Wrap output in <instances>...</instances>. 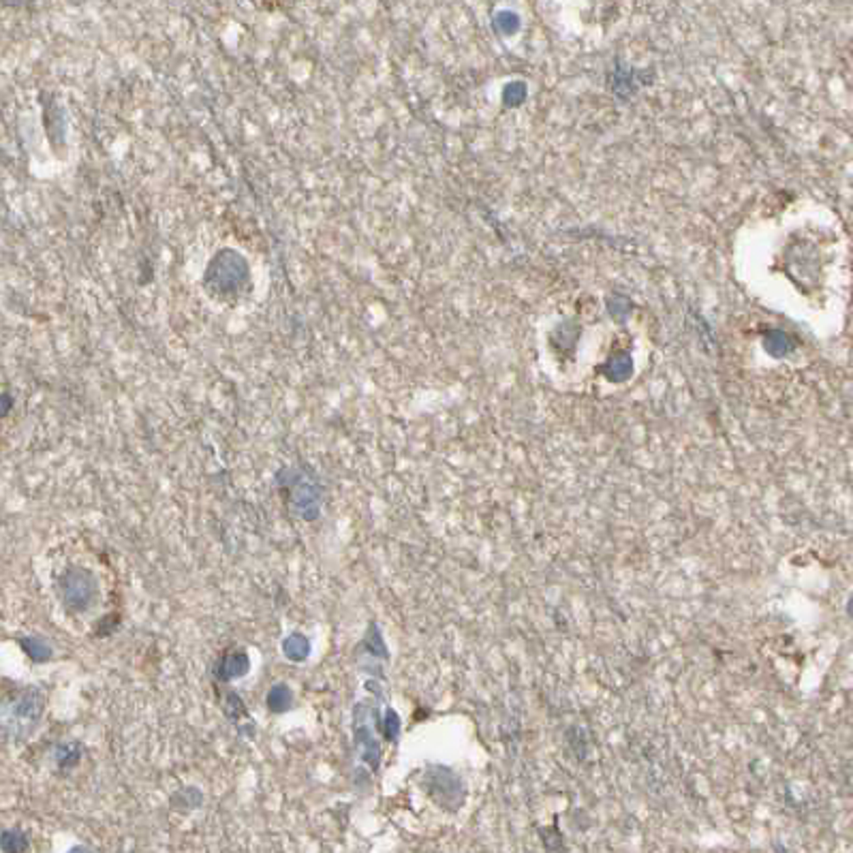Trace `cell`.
Here are the masks:
<instances>
[{"mask_svg":"<svg viewBox=\"0 0 853 853\" xmlns=\"http://www.w3.org/2000/svg\"><path fill=\"white\" fill-rule=\"evenodd\" d=\"M248 668H250V661H248L246 652L236 650L221 658L219 668H216V676H219V680H233V678L244 676L248 672Z\"/></svg>","mask_w":853,"mask_h":853,"instance_id":"3957f363","label":"cell"},{"mask_svg":"<svg viewBox=\"0 0 853 853\" xmlns=\"http://www.w3.org/2000/svg\"><path fill=\"white\" fill-rule=\"evenodd\" d=\"M45 700L37 689H24L0 702V731L11 738L30 733L43 716Z\"/></svg>","mask_w":853,"mask_h":853,"instance_id":"6da1fadb","label":"cell"},{"mask_svg":"<svg viewBox=\"0 0 853 853\" xmlns=\"http://www.w3.org/2000/svg\"><path fill=\"white\" fill-rule=\"evenodd\" d=\"M311 652V639L302 633H294L282 642V654L294 663H300Z\"/></svg>","mask_w":853,"mask_h":853,"instance_id":"277c9868","label":"cell"},{"mask_svg":"<svg viewBox=\"0 0 853 853\" xmlns=\"http://www.w3.org/2000/svg\"><path fill=\"white\" fill-rule=\"evenodd\" d=\"M62 753H64V757L60 755V766H62V768L75 766V764L81 760V755H79V746H77V744H66V746L62 748Z\"/></svg>","mask_w":853,"mask_h":853,"instance_id":"52a82bcc","label":"cell"},{"mask_svg":"<svg viewBox=\"0 0 853 853\" xmlns=\"http://www.w3.org/2000/svg\"><path fill=\"white\" fill-rule=\"evenodd\" d=\"M69 853H92V851H90L88 847H73Z\"/></svg>","mask_w":853,"mask_h":853,"instance_id":"ba28073f","label":"cell"},{"mask_svg":"<svg viewBox=\"0 0 853 853\" xmlns=\"http://www.w3.org/2000/svg\"><path fill=\"white\" fill-rule=\"evenodd\" d=\"M26 648H28V652H30V656L33 658H37V661H45V658H50L52 656V648L43 642V639H28L26 642Z\"/></svg>","mask_w":853,"mask_h":853,"instance_id":"8992f818","label":"cell"},{"mask_svg":"<svg viewBox=\"0 0 853 853\" xmlns=\"http://www.w3.org/2000/svg\"><path fill=\"white\" fill-rule=\"evenodd\" d=\"M265 704L272 712H284L294 704V693L287 685H274L265 697Z\"/></svg>","mask_w":853,"mask_h":853,"instance_id":"5b68a950","label":"cell"},{"mask_svg":"<svg viewBox=\"0 0 853 853\" xmlns=\"http://www.w3.org/2000/svg\"><path fill=\"white\" fill-rule=\"evenodd\" d=\"M99 597V586H97V578H94L88 569L83 567H73L64 574L62 578V599L64 605L79 614L86 612L94 605Z\"/></svg>","mask_w":853,"mask_h":853,"instance_id":"7a4b0ae2","label":"cell"}]
</instances>
